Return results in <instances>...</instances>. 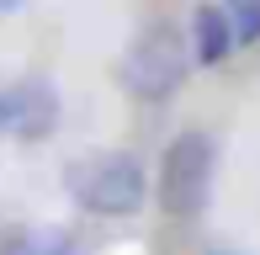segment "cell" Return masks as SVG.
<instances>
[{
  "instance_id": "6da1fadb",
  "label": "cell",
  "mask_w": 260,
  "mask_h": 255,
  "mask_svg": "<svg viewBox=\"0 0 260 255\" xmlns=\"http://www.w3.org/2000/svg\"><path fill=\"white\" fill-rule=\"evenodd\" d=\"M64 186L75 197V207L101 218H133L149 197V170L133 149H90V154L69 160Z\"/></svg>"
},
{
  "instance_id": "7a4b0ae2",
  "label": "cell",
  "mask_w": 260,
  "mask_h": 255,
  "mask_svg": "<svg viewBox=\"0 0 260 255\" xmlns=\"http://www.w3.org/2000/svg\"><path fill=\"white\" fill-rule=\"evenodd\" d=\"M186 69H191V43H186V32L175 27V21H149V27L127 43L117 75H122L127 96L170 101L175 90L186 85Z\"/></svg>"
},
{
  "instance_id": "3957f363",
  "label": "cell",
  "mask_w": 260,
  "mask_h": 255,
  "mask_svg": "<svg viewBox=\"0 0 260 255\" xmlns=\"http://www.w3.org/2000/svg\"><path fill=\"white\" fill-rule=\"evenodd\" d=\"M212 170H218V149L202 128H186L181 138H170L159 165V202L170 218H197L207 207L212 192Z\"/></svg>"
},
{
  "instance_id": "277c9868",
  "label": "cell",
  "mask_w": 260,
  "mask_h": 255,
  "mask_svg": "<svg viewBox=\"0 0 260 255\" xmlns=\"http://www.w3.org/2000/svg\"><path fill=\"white\" fill-rule=\"evenodd\" d=\"M58 128V96L43 80H21L0 96V133L11 138H48Z\"/></svg>"
},
{
  "instance_id": "5b68a950",
  "label": "cell",
  "mask_w": 260,
  "mask_h": 255,
  "mask_svg": "<svg viewBox=\"0 0 260 255\" xmlns=\"http://www.w3.org/2000/svg\"><path fill=\"white\" fill-rule=\"evenodd\" d=\"M186 43H191V59H197V64H223L234 48H239V43H234V27H229V16H223L218 0H202V6L191 11Z\"/></svg>"
},
{
  "instance_id": "8992f818",
  "label": "cell",
  "mask_w": 260,
  "mask_h": 255,
  "mask_svg": "<svg viewBox=\"0 0 260 255\" xmlns=\"http://www.w3.org/2000/svg\"><path fill=\"white\" fill-rule=\"evenodd\" d=\"M6 255H69V234L58 229H27L6 245Z\"/></svg>"
},
{
  "instance_id": "52a82bcc",
  "label": "cell",
  "mask_w": 260,
  "mask_h": 255,
  "mask_svg": "<svg viewBox=\"0 0 260 255\" xmlns=\"http://www.w3.org/2000/svg\"><path fill=\"white\" fill-rule=\"evenodd\" d=\"M234 27V43H260V0H218Z\"/></svg>"
},
{
  "instance_id": "ba28073f",
  "label": "cell",
  "mask_w": 260,
  "mask_h": 255,
  "mask_svg": "<svg viewBox=\"0 0 260 255\" xmlns=\"http://www.w3.org/2000/svg\"><path fill=\"white\" fill-rule=\"evenodd\" d=\"M21 6V0H0V16H6V11H16Z\"/></svg>"
}]
</instances>
